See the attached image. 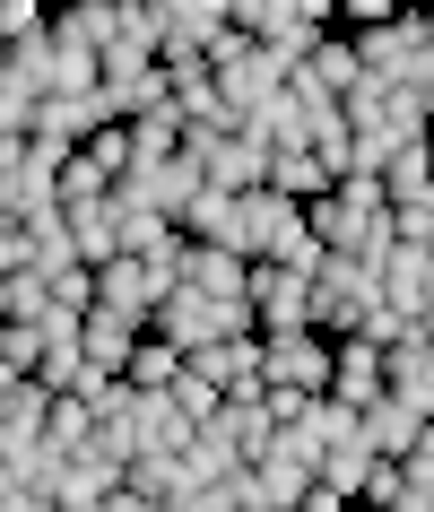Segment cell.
I'll list each match as a JSON object with an SVG mask.
<instances>
[{
    "instance_id": "cell-12",
    "label": "cell",
    "mask_w": 434,
    "mask_h": 512,
    "mask_svg": "<svg viewBox=\"0 0 434 512\" xmlns=\"http://www.w3.org/2000/svg\"><path fill=\"white\" fill-rule=\"evenodd\" d=\"M322 400H339V408L382 400V348H365V339H330V391H322Z\"/></svg>"
},
{
    "instance_id": "cell-8",
    "label": "cell",
    "mask_w": 434,
    "mask_h": 512,
    "mask_svg": "<svg viewBox=\"0 0 434 512\" xmlns=\"http://www.w3.org/2000/svg\"><path fill=\"white\" fill-rule=\"evenodd\" d=\"M244 278H252V261L217 252V243H183L174 287H183V296H200V304H244Z\"/></svg>"
},
{
    "instance_id": "cell-30",
    "label": "cell",
    "mask_w": 434,
    "mask_h": 512,
    "mask_svg": "<svg viewBox=\"0 0 434 512\" xmlns=\"http://www.w3.org/2000/svg\"><path fill=\"white\" fill-rule=\"evenodd\" d=\"M0 278H27V226H0Z\"/></svg>"
},
{
    "instance_id": "cell-11",
    "label": "cell",
    "mask_w": 434,
    "mask_h": 512,
    "mask_svg": "<svg viewBox=\"0 0 434 512\" xmlns=\"http://www.w3.org/2000/svg\"><path fill=\"white\" fill-rule=\"evenodd\" d=\"M148 339H165L174 356H200V348L217 339V304H200V296H183V287H174V296L148 313Z\"/></svg>"
},
{
    "instance_id": "cell-20",
    "label": "cell",
    "mask_w": 434,
    "mask_h": 512,
    "mask_svg": "<svg viewBox=\"0 0 434 512\" xmlns=\"http://www.w3.org/2000/svg\"><path fill=\"white\" fill-rule=\"evenodd\" d=\"M261 191H278V200H296V209H304V200H322V191H330V174L313 165V148H270V183H261Z\"/></svg>"
},
{
    "instance_id": "cell-16",
    "label": "cell",
    "mask_w": 434,
    "mask_h": 512,
    "mask_svg": "<svg viewBox=\"0 0 434 512\" xmlns=\"http://www.w3.org/2000/svg\"><path fill=\"white\" fill-rule=\"evenodd\" d=\"M70 226V252H79V270H105L113 252H122V217H113V191L105 200H87V209H61Z\"/></svg>"
},
{
    "instance_id": "cell-23",
    "label": "cell",
    "mask_w": 434,
    "mask_h": 512,
    "mask_svg": "<svg viewBox=\"0 0 434 512\" xmlns=\"http://www.w3.org/2000/svg\"><path fill=\"white\" fill-rule=\"evenodd\" d=\"M87 434H96L87 400H53V417H44V443H53V452L70 460V452H87Z\"/></svg>"
},
{
    "instance_id": "cell-4",
    "label": "cell",
    "mask_w": 434,
    "mask_h": 512,
    "mask_svg": "<svg viewBox=\"0 0 434 512\" xmlns=\"http://www.w3.org/2000/svg\"><path fill=\"white\" fill-rule=\"evenodd\" d=\"M244 296H252V330H261V339H278V330H313V278L278 270V261H252Z\"/></svg>"
},
{
    "instance_id": "cell-18",
    "label": "cell",
    "mask_w": 434,
    "mask_h": 512,
    "mask_svg": "<svg viewBox=\"0 0 434 512\" xmlns=\"http://www.w3.org/2000/svg\"><path fill=\"white\" fill-rule=\"evenodd\" d=\"M209 434H217V443H226L235 460H244V469L278 443V426H270V408H261V400H226V408L209 417Z\"/></svg>"
},
{
    "instance_id": "cell-26",
    "label": "cell",
    "mask_w": 434,
    "mask_h": 512,
    "mask_svg": "<svg viewBox=\"0 0 434 512\" xmlns=\"http://www.w3.org/2000/svg\"><path fill=\"white\" fill-rule=\"evenodd\" d=\"M408 495V478H400V460H374L365 469V495H356V512H391Z\"/></svg>"
},
{
    "instance_id": "cell-21",
    "label": "cell",
    "mask_w": 434,
    "mask_h": 512,
    "mask_svg": "<svg viewBox=\"0 0 434 512\" xmlns=\"http://www.w3.org/2000/svg\"><path fill=\"white\" fill-rule=\"evenodd\" d=\"M174 374H183V356L165 348V339H148V330H139V348H131V365H122V382L148 400V391H174Z\"/></svg>"
},
{
    "instance_id": "cell-15",
    "label": "cell",
    "mask_w": 434,
    "mask_h": 512,
    "mask_svg": "<svg viewBox=\"0 0 434 512\" xmlns=\"http://www.w3.org/2000/svg\"><path fill=\"white\" fill-rule=\"evenodd\" d=\"M35 217H61V200H53V174L35 157H18L0 174V226H35Z\"/></svg>"
},
{
    "instance_id": "cell-14",
    "label": "cell",
    "mask_w": 434,
    "mask_h": 512,
    "mask_svg": "<svg viewBox=\"0 0 434 512\" xmlns=\"http://www.w3.org/2000/svg\"><path fill=\"white\" fill-rule=\"evenodd\" d=\"M417 434H426V417H408L400 400H365V408H356V443H365L374 460H408V452H417Z\"/></svg>"
},
{
    "instance_id": "cell-25",
    "label": "cell",
    "mask_w": 434,
    "mask_h": 512,
    "mask_svg": "<svg viewBox=\"0 0 434 512\" xmlns=\"http://www.w3.org/2000/svg\"><path fill=\"white\" fill-rule=\"evenodd\" d=\"M382 226H391V243H434V191H426V200H400V209H382Z\"/></svg>"
},
{
    "instance_id": "cell-27",
    "label": "cell",
    "mask_w": 434,
    "mask_h": 512,
    "mask_svg": "<svg viewBox=\"0 0 434 512\" xmlns=\"http://www.w3.org/2000/svg\"><path fill=\"white\" fill-rule=\"evenodd\" d=\"M165 400H174V408H183V417H191V426H209V417H217V408H226V400H217V391H209V382H200V374H191V365H183V374H174V391H165Z\"/></svg>"
},
{
    "instance_id": "cell-13",
    "label": "cell",
    "mask_w": 434,
    "mask_h": 512,
    "mask_svg": "<svg viewBox=\"0 0 434 512\" xmlns=\"http://www.w3.org/2000/svg\"><path fill=\"white\" fill-rule=\"evenodd\" d=\"M304 495H313V460L278 452V443H270L261 460H252V504H261V512H296Z\"/></svg>"
},
{
    "instance_id": "cell-1",
    "label": "cell",
    "mask_w": 434,
    "mask_h": 512,
    "mask_svg": "<svg viewBox=\"0 0 434 512\" xmlns=\"http://www.w3.org/2000/svg\"><path fill=\"white\" fill-rule=\"evenodd\" d=\"M226 27L296 70V61L330 35V0H226Z\"/></svg>"
},
{
    "instance_id": "cell-29",
    "label": "cell",
    "mask_w": 434,
    "mask_h": 512,
    "mask_svg": "<svg viewBox=\"0 0 434 512\" xmlns=\"http://www.w3.org/2000/svg\"><path fill=\"white\" fill-rule=\"evenodd\" d=\"M400 478L417 486V495H434V417H426V434H417V452L400 460Z\"/></svg>"
},
{
    "instance_id": "cell-34",
    "label": "cell",
    "mask_w": 434,
    "mask_h": 512,
    "mask_svg": "<svg viewBox=\"0 0 434 512\" xmlns=\"http://www.w3.org/2000/svg\"><path fill=\"white\" fill-rule=\"evenodd\" d=\"M27 512H61V504H27Z\"/></svg>"
},
{
    "instance_id": "cell-2",
    "label": "cell",
    "mask_w": 434,
    "mask_h": 512,
    "mask_svg": "<svg viewBox=\"0 0 434 512\" xmlns=\"http://www.w3.org/2000/svg\"><path fill=\"white\" fill-rule=\"evenodd\" d=\"M209 79H217V105L244 122V113H261L278 87L296 79V70H287L278 53H261V44H244V35L226 27V35H217V53H209Z\"/></svg>"
},
{
    "instance_id": "cell-28",
    "label": "cell",
    "mask_w": 434,
    "mask_h": 512,
    "mask_svg": "<svg viewBox=\"0 0 434 512\" xmlns=\"http://www.w3.org/2000/svg\"><path fill=\"white\" fill-rule=\"evenodd\" d=\"M44 296H53V313H87V304H96V270H61V278H44Z\"/></svg>"
},
{
    "instance_id": "cell-5",
    "label": "cell",
    "mask_w": 434,
    "mask_h": 512,
    "mask_svg": "<svg viewBox=\"0 0 434 512\" xmlns=\"http://www.w3.org/2000/svg\"><path fill=\"white\" fill-rule=\"evenodd\" d=\"M348 44H356V70L365 79H408V61L426 53V18L417 9H391L382 27H356Z\"/></svg>"
},
{
    "instance_id": "cell-10",
    "label": "cell",
    "mask_w": 434,
    "mask_h": 512,
    "mask_svg": "<svg viewBox=\"0 0 434 512\" xmlns=\"http://www.w3.org/2000/svg\"><path fill=\"white\" fill-rule=\"evenodd\" d=\"M382 400H400L408 417H434V348L426 339H400L382 356Z\"/></svg>"
},
{
    "instance_id": "cell-9",
    "label": "cell",
    "mask_w": 434,
    "mask_h": 512,
    "mask_svg": "<svg viewBox=\"0 0 434 512\" xmlns=\"http://www.w3.org/2000/svg\"><path fill=\"white\" fill-rule=\"evenodd\" d=\"M105 122H113L105 96H44V105H35V122H27V139H44V148H87Z\"/></svg>"
},
{
    "instance_id": "cell-33",
    "label": "cell",
    "mask_w": 434,
    "mask_h": 512,
    "mask_svg": "<svg viewBox=\"0 0 434 512\" xmlns=\"http://www.w3.org/2000/svg\"><path fill=\"white\" fill-rule=\"evenodd\" d=\"M0 356H9V322H0Z\"/></svg>"
},
{
    "instance_id": "cell-6",
    "label": "cell",
    "mask_w": 434,
    "mask_h": 512,
    "mask_svg": "<svg viewBox=\"0 0 434 512\" xmlns=\"http://www.w3.org/2000/svg\"><path fill=\"white\" fill-rule=\"evenodd\" d=\"M374 296L391 304V313H408V322H426L434 304V243H391L374 270Z\"/></svg>"
},
{
    "instance_id": "cell-32",
    "label": "cell",
    "mask_w": 434,
    "mask_h": 512,
    "mask_svg": "<svg viewBox=\"0 0 434 512\" xmlns=\"http://www.w3.org/2000/svg\"><path fill=\"white\" fill-rule=\"evenodd\" d=\"M417 18H426V44H434V9H417Z\"/></svg>"
},
{
    "instance_id": "cell-7",
    "label": "cell",
    "mask_w": 434,
    "mask_h": 512,
    "mask_svg": "<svg viewBox=\"0 0 434 512\" xmlns=\"http://www.w3.org/2000/svg\"><path fill=\"white\" fill-rule=\"evenodd\" d=\"M217 400H261V339H209L200 356H183Z\"/></svg>"
},
{
    "instance_id": "cell-31",
    "label": "cell",
    "mask_w": 434,
    "mask_h": 512,
    "mask_svg": "<svg viewBox=\"0 0 434 512\" xmlns=\"http://www.w3.org/2000/svg\"><path fill=\"white\" fill-rule=\"evenodd\" d=\"M105 512H165V504H148V495H131V486H113V495H105Z\"/></svg>"
},
{
    "instance_id": "cell-3",
    "label": "cell",
    "mask_w": 434,
    "mask_h": 512,
    "mask_svg": "<svg viewBox=\"0 0 434 512\" xmlns=\"http://www.w3.org/2000/svg\"><path fill=\"white\" fill-rule=\"evenodd\" d=\"M261 391L322 400L330 391V339L322 330H278V339H261Z\"/></svg>"
},
{
    "instance_id": "cell-35",
    "label": "cell",
    "mask_w": 434,
    "mask_h": 512,
    "mask_svg": "<svg viewBox=\"0 0 434 512\" xmlns=\"http://www.w3.org/2000/svg\"><path fill=\"white\" fill-rule=\"evenodd\" d=\"M244 512H261V504H244Z\"/></svg>"
},
{
    "instance_id": "cell-17",
    "label": "cell",
    "mask_w": 434,
    "mask_h": 512,
    "mask_svg": "<svg viewBox=\"0 0 434 512\" xmlns=\"http://www.w3.org/2000/svg\"><path fill=\"white\" fill-rule=\"evenodd\" d=\"M139 348V322H122V313H105V304H87L79 313V356L96 365V374H122Z\"/></svg>"
},
{
    "instance_id": "cell-24",
    "label": "cell",
    "mask_w": 434,
    "mask_h": 512,
    "mask_svg": "<svg viewBox=\"0 0 434 512\" xmlns=\"http://www.w3.org/2000/svg\"><path fill=\"white\" fill-rule=\"evenodd\" d=\"M87 165H96V174H105V183H122V174H131V131H122V122H105V131L87 139L79 148Z\"/></svg>"
},
{
    "instance_id": "cell-22",
    "label": "cell",
    "mask_w": 434,
    "mask_h": 512,
    "mask_svg": "<svg viewBox=\"0 0 434 512\" xmlns=\"http://www.w3.org/2000/svg\"><path fill=\"white\" fill-rule=\"evenodd\" d=\"M235 469H244V460L226 452V443H217L209 426L191 434V452H183V486H226V478H235Z\"/></svg>"
},
{
    "instance_id": "cell-19",
    "label": "cell",
    "mask_w": 434,
    "mask_h": 512,
    "mask_svg": "<svg viewBox=\"0 0 434 512\" xmlns=\"http://www.w3.org/2000/svg\"><path fill=\"white\" fill-rule=\"evenodd\" d=\"M44 44H53V61H44V96H96V79H105L96 53H87V44H61L53 27H44Z\"/></svg>"
}]
</instances>
